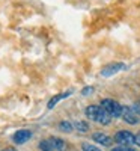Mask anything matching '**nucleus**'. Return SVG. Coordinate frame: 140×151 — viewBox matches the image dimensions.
<instances>
[{"label": "nucleus", "instance_id": "ddd939ff", "mask_svg": "<svg viewBox=\"0 0 140 151\" xmlns=\"http://www.w3.org/2000/svg\"><path fill=\"white\" fill-rule=\"evenodd\" d=\"M39 150L41 151H53V145L50 141H41L39 142Z\"/></svg>", "mask_w": 140, "mask_h": 151}, {"label": "nucleus", "instance_id": "dca6fc26", "mask_svg": "<svg viewBox=\"0 0 140 151\" xmlns=\"http://www.w3.org/2000/svg\"><path fill=\"white\" fill-rule=\"evenodd\" d=\"M131 109H133V112L136 113V115H137V116L140 115V106H139V104H134V106H133Z\"/></svg>", "mask_w": 140, "mask_h": 151}, {"label": "nucleus", "instance_id": "f257e3e1", "mask_svg": "<svg viewBox=\"0 0 140 151\" xmlns=\"http://www.w3.org/2000/svg\"><path fill=\"white\" fill-rule=\"evenodd\" d=\"M101 107H103L107 113H110V116H114V118L122 116L124 106L118 104L116 101H113V100H110V98H104L103 101H101Z\"/></svg>", "mask_w": 140, "mask_h": 151}, {"label": "nucleus", "instance_id": "0eeeda50", "mask_svg": "<svg viewBox=\"0 0 140 151\" xmlns=\"http://www.w3.org/2000/svg\"><path fill=\"white\" fill-rule=\"evenodd\" d=\"M99 110H101V107H99V106H87V107H86V116H87L89 119L98 121Z\"/></svg>", "mask_w": 140, "mask_h": 151}, {"label": "nucleus", "instance_id": "9b49d317", "mask_svg": "<svg viewBox=\"0 0 140 151\" xmlns=\"http://www.w3.org/2000/svg\"><path fill=\"white\" fill-rule=\"evenodd\" d=\"M74 127L77 132L80 133H87L89 132V124L84 122V121H77V122H74Z\"/></svg>", "mask_w": 140, "mask_h": 151}, {"label": "nucleus", "instance_id": "f03ea898", "mask_svg": "<svg viewBox=\"0 0 140 151\" xmlns=\"http://www.w3.org/2000/svg\"><path fill=\"white\" fill-rule=\"evenodd\" d=\"M116 142L121 144V145H125V147H130L133 144H136V136L131 133V132H126V130H122L119 133H116Z\"/></svg>", "mask_w": 140, "mask_h": 151}, {"label": "nucleus", "instance_id": "6e6552de", "mask_svg": "<svg viewBox=\"0 0 140 151\" xmlns=\"http://www.w3.org/2000/svg\"><path fill=\"white\" fill-rule=\"evenodd\" d=\"M71 94H72V91H68V92H63V94H59V95L53 97V98L48 101V106H47V107H48V109H53V107H54V106H56V104L60 101L62 98H66V97H69Z\"/></svg>", "mask_w": 140, "mask_h": 151}, {"label": "nucleus", "instance_id": "39448f33", "mask_svg": "<svg viewBox=\"0 0 140 151\" xmlns=\"http://www.w3.org/2000/svg\"><path fill=\"white\" fill-rule=\"evenodd\" d=\"M30 137H32V132L30 130H18L14 134V142L15 144H24V142H27Z\"/></svg>", "mask_w": 140, "mask_h": 151}, {"label": "nucleus", "instance_id": "aec40b11", "mask_svg": "<svg viewBox=\"0 0 140 151\" xmlns=\"http://www.w3.org/2000/svg\"><path fill=\"white\" fill-rule=\"evenodd\" d=\"M128 151H136V150H128Z\"/></svg>", "mask_w": 140, "mask_h": 151}, {"label": "nucleus", "instance_id": "f8f14e48", "mask_svg": "<svg viewBox=\"0 0 140 151\" xmlns=\"http://www.w3.org/2000/svg\"><path fill=\"white\" fill-rule=\"evenodd\" d=\"M72 127H74V125H72L71 122H68V121H62V122L59 124V129H60L62 132H65V133L72 132Z\"/></svg>", "mask_w": 140, "mask_h": 151}, {"label": "nucleus", "instance_id": "f3484780", "mask_svg": "<svg viewBox=\"0 0 140 151\" xmlns=\"http://www.w3.org/2000/svg\"><path fill=\"white\" fill-rule=\"evenodd\" d=\"M136 145H139V147H140V134H137V136H136Z\"/></svg>", "mask_w": 140, "mask_h": 151}, {"label": "nucleus", "instance_id": "a211bd4d", "mask_svg": "<svg viewBox=\"0 0 140 151\" xmlns=\"http://www.w3.org/2000/svg\"><path fill=\"white\" fill-rule=\"evenodd\" d=\"M111 151H125V150H124V148H113Z\"/></svg>", "mask_w": 140, "mask_h": 151}, {"label": "nucleus", "instance_id": "6ab92c4d", "mask_svg": "<svg viewBox=\"0 0 140 151\" xmlns=\"http://www.w3.org/2000/svg\"><path fill=\"white\" fill-rule=\"evenodd\" d=\"M3 151H15L14 148H6V150H3Z\"/></svg>", "mask_w": 140, "mask_h": 151}, {"label": "nucleus", "instance_id": "4468645a", "mask_svg": "<svg viewBox=\"0 0 140 151\" xmlns=\"http://www.w3.org/2000/svg\"><path fill=\"white\" fill-rule=\"evenodd\" d=\"M81 148H83V151H101L99 148L94 147L92 144H87V142H84V144L81 145Z\"/></svg>", "mask_w": 140, "mask_h": 151}, {"label": "nucleus", "instance_id": "20e7f679", "mask_svg": "<svg viewBox=\"0 0 140 151\" xmlns=\"http://www.w3.org/2000/svg\"><path fill=\"white\" fill-rule=\"evenodd\" d=\"M122 118H124L125 122H128V124H137V122H139V116L133 112L131 107H124V110H122Z\"/></svg>", "mask_w": 140, "mask_h": 151}, {"label": "nucleus", "instance_id": "2eb2a0df", "mask_svg": "<svg viewBox=\"0 0 140 151\" xmlns=\"http://www.w3.org/2000/svg\"><path fill=\"white\" fill-rule=\"evenodd\" d=\"M91 94H94V88L92 86H87V88H84V89L81 91V95H84V97L91 95Z\"/></svg>", "mask_w": 140, "mask_h": 151}, {"label": "nucleus", "instance_id": "9d476101", "mask_svg": "<svg viewBox=\"0 0 140 151\" xmlns=\"http://www.w3.org/2000/svg\"><path fill=\"white\" fill-rule=\"evenodd\" d=\"M110 113H107L103 107H101V110H99V115H98V122L99 124H103V125H107V124H110Z\"/></svg>", "mask_w": 140, "mask_h": 151}, {"label": "nucleus", "instance_id": "7ed1b4c3", "mask_svg": "<svg viewBox=\"0 0 140 151\" xmlns=\"http://www.w3.org/2000/svg\"><path fill=\"white\" fill-rule=\"evenodd\" d=\"M125 68H126V65L125 64H121V62H118V64H109V65H106L103 68L101 76H103V77H110V76L116 74V73H119V71H122Z\"/></svg>", "mask_w": 140, "mask_h": 151}, {"label": "nucleus", "instance_id": "423d86ee", "mask_svg": "<svg viewBox=\"0 0 140 151\" xmlns=\"http://www.w3.org/2000/svg\"><path fill=\"white\" fill-rule=\"evenodd\" d=\"M94 141L101 144V145H104V147H110L111 145V137L109 134H104V133H95L94 136Z\"/></svg>", "mask_w": 140, "mask_h": 151}, {"label": "nucleus", "instance_id": "1a4fd4ad", "mask_svg": "<svg viewBox=\"0 0 140 151\" xmlns=\"http://www.w3.org/2000/svg\"><path fill=\"white\" fill-rule=\"evenodd\" d=\"M50 142H51V145H53V150L63 151V150L66 148V145H65V141H62L60 137H51V139H50Z\"/></svg>", "mask_w": 140, "mask_h": 151}]
</instances>
